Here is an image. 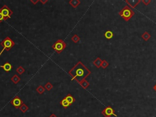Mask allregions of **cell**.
Segmentation results:
<instances>
[{"instance_id":"20","label":"cell","mask_w":156,"mask_h":117,"mask_svg":"<svg viewBox=\"0 0 156 117\" xmlns=\"http://www.w3.org/2000/svg\"><path fill=\"white\" fill-rule=\"evenodd\" d=\"M46 87H47V89H48V90H50V89H51V88H52V85L50 84V83H48V84L46 85Z\"/></svg>"},{"instance_id":"5","label":"cell","mask_w":156,"mask_h":117,"mask_svg":"<svg viewBox=\"0 0 156 117\" xmlns=\"http://www.w3.org/2000/svg\"><path fill=\"white\" fill-rule=\"evenodd\" d=\"M125 2L128 3V5H129V6L132 8H135L140 4L141 0H126Z\"/></svg>"},{"instance_id":"21","label":"cell","mask_w":156,"mask_h":117,"mask_svg":"<svg viewBox=\"0 0 156 117\" xmlns=\"http://www.w3.org/2000/svg\"><path fill=\"white\" fill-rule=\"evenodd\" d=\"M3 18H4V17H3V15L1 14V12H0V21H1V20H3Z\"/></svg>"},{"instance_id":"22","label":"cell","mask_w":156,"mask_h":117,"mask_svg":"<svg viewBox=\"0 0 156 117\" xmlns=\"http://www.w3.org/2000/svg\"><path fill=\"white\" fill-rule=\"evenodd\" d=\"M153 89H154V90H155V91H156V84H155V85L154 86V87H153Z\"/></svg>"},{"instance_id":"8","label":"cell","mask_w":156,"mask_h":117,"mask_svg":"<svg viewBox=\"0 0 156 117\" xmlns=\"http://www.w3.org/2000/svg\"><path fill=\"white\" fill-rule=\"evenodd\" d=\"M69 4L74 8L77 7L79 5L81 4V1L79 0H70L69 1Z\"/></svg>"},{"instance_id":"17","label":"cell","mask_w":156,"mask_h":117,"mask_svg":"<svg viewBox=\"0 0 156 117\" xmlns=\"http://www.w3.org/2000/svg\"><path fill=\"white\" fill-rule=\"evenodd\" d=\"M109 64L108 62L107 61V60H103V61H102V64H101V67L103 68V69H105V68H106L109 66Z\"/></svg>"},{"instance_id":"10","label":"cell","mask_w":156,"mask_h":117,"mask_svg":"<svg viewBox=\"0 0 156 117\" xmlns=\"http://www.w3.org/2000/svg\"><path fill=\"white\" fill-rule=\"evenodd\" d=\"M151 37V35L147 31L144 32L143 34L142 35V38L144 41H148L150 40Z\"/></svg>"},{"instance_id":"19","label":"cell","mask_w":156,"mask_h":117,"mask_svg":"<svg viewBox=\"0 0 156 117\" xmlns=\"http://www.w3.org/2000/svg\"><path fill=\"white\" fill-rule=\"evenodd\" d=\"M142 3L144 4L145 6H148L151 3V0H142Z\"/></svg>"},{"instance_id":"14","label":"cell","mask_w":156,"mask_h":117,"mask_svg":"<svg viewBox=\"0 0 156 117\" xmlns=\"http://www.w3.org/2000/svg\"><path fill=\"white\" fill-rule=\"evenodd\" d=\"M72 40L74 43H78V42H79L80 40H81V38L79 37V36L78 35V34H74L72 38Z\"/></svg>"},{"instance_id":"3","label":"cell","mask_w":156,"mask_h":117,"mask_svg":"<svg viewBox=\"0 0 156 117\" xmlns=\"http://www.w3.org/2000/svg\"><path fill=\"white\" fill-rule=\"evenodd\" d=\"M66 43H65L62 40H57V42L54 43V45L52 46V48H53V49H54L58 53H60V52H61L62 51L66 48Z\"/></svg>"},{"instance_id":"15","label":"cell","mask_w":156,"mask_h":117,"mask_svg":"<svg viewBox=\"0 0 156 117\" xmlns=\"http://www.w3.org/2000/svg\"><path fill=\"white\" fill-rule=\"evenodd\" d=\"M1 67L3 68L4 70L7 71V72H9V71L11 70V68H12V66H11V64H9V63H6L4 65L1 66Z\"/></svg>"},{"instance_id":"18","label":"cell","mask_w":156,"mask_h":117,"mask_svg":"<svg viewBox=\"0 0 156 117\" xmlns=\"http://www.w3.org/2000/svg\"><path fill=\"white\" fill-rule=\"evenodd\" d=\"M13 103V104L15 105V106L18 107V106H20V105H21V100H20V99H14V100H13V103Z\"/></svg>"},{"instance_id":"9","label":"cell","mask_w":156,"mask_h":117,"mask_svg":"<svg viewBox=\"0 0 156 117\" xmlns=\"http://www.w3.org/2000/svg\"><path fill=\"white\" fill-rule=\"evenodd\" d=\"M79 84L80 85H81V87H82V88L84 89H87V88L89 87V85H90V84H89V82H88V81H87L86 79L82 80V81Z\"/></svg>"},{"instance_id":"1","label":"cell","mask_w":156,"mask_h":117,"mask_svg":"<svg viewBox=\"0 0 156 117\" xmlns=\"http://www.w3.org/2000/svg\"><path fill=\"white\" fill-rule=\"evenodd\" d=\"M91 74V72L85 66L82 62H78L69 72V74L72 77V79L80 83L82 80L85 79Z\"/></svg>"},{"instance_id":"4","label":"cell","mask_w":156,"mask_h":117,"mask_svg":"<svg viewBox=\"0 0 156 117\" xmlns=\"http://www.w3.org/2000/svg\"><path fill=\"white\" fill-rule=\"evenodd\" d=\"M101 113L104 117H110L112 115L115 116V117H118L117 115L115 113V112L114 109H113L111 106L106 107L102 111Z\"/></svg>"},{"instance_id":"23","label":"cell","mask_w":156,"mask_h":117,"mask_svg":"<svg viewBox=\"0 0 156 117\" xmlns=\"http://www.w3.org/2000/svg\"><path fill=\"white\" fill-rule=\"evenodd\" d=\"M50 117H56L54 114H52V115H51Z\"/></svg>"},{"instance_id":"12","label":"cell","mask_w":156,"mask_h":117,"mask_svg":"<svg viewBox=\"0 0 156 117\" xmlns=\"http://www.w3.org/2000/svg\"><path fill=\"white\" fill-rule=\"evenodd\" d=\"M104 37H105V38H106L107 39H108V40L112 39L113 37V32L110 30H107L104 33Z\"/></svg>"},{"instance_id":"11","label":"cell","mask_w":156,"mask_h":117,"mask_svg":"<svg viewBox=\"0 0 156 117\" xmlns=\"http://www.w3.org/2000/svg\"><path fill=\"white\" fill-rule=\"evenodd\" d=\"M1 13L3 15V17H10V15H9V10L6 7H4V8L1 9Z\"/></svg>"},{"instance_id":"7","label":"cell","mask_w":156,"mask_h":117,"mask_svg":"<svg viewBox=\"0 0 156 117\" xmlns=\"http://www.w3.org/2000/svg\"><path fill=\"white\" fill-rule=\"evenodd\" d=\"M102 61H103V60H102L100 57H97L93 61L94 65H95L98 68H99L101 67V66Z\"/></svg>"},{"instance_id":"6","label":"cell","mask_w":156,"mask_h":117,"mask_svg":"<svg viewBox=\"0 0 156 117\" xmlns=\"http://www.w3.org/2000/svg\"><path fill=\"white\" fill-rule=\"evenodd\" d=\"M3 44L4 45V49L2 50L1 52H0V56H1V54L2 53H3V51H4V50L5 49V48H11V47H12V46L13 45V43L12 42V41H11V39H9V38H7L6 40H4V42H3Z\"/></svg>"},{"instance_id":"13","label":"cell","mask_w":156,"mask_h":117,"mask_svg":"<svg viewBox=\"0 0 156 117\" xmlns=\"http://www.w3.org/2000/svg\"><path fill=\"white\" fill-rule=\"evenodd\" d=\"M65 98L66 99V101L68 102V103H69L70 105L75 101V99L74 98V97H73L72 95H70V94H68Z\"/></svg>"},{"instance_id":"2","label":"cell","mask_w":156,"mask_h":117,"mask_svg":"<svg viewBox=\"0 0 156 117\" xmlns=\"http://www.w3.org/2000/svg\"><path fill=\"white\" fill-rule=\"evenodd\" d=\"M119 15L123 18L124 21H128L135 15V12L129 6L126 5L119 12Z\"/></svg>"},{"instance_id":"16","label":"cell","mask_w":156,"mask_h":117,"mask_svg":"<svg viewBox=\"0 0 156 117\" xmlns=\"http://www.w3.org/2000/svg\"><path fill=\"white\" fill-rule=\"evenodd\" d=\"M60 104H62V105L64 107V108H67L70 105V104L68 103V102L66 101V99H65V98H64V99L61 101V102H60Z\"/></svg>"}]
</instances>
